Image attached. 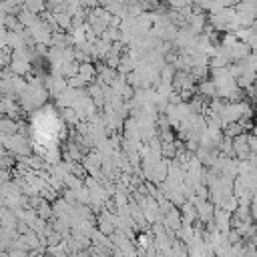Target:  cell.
I'll return each mask as SVG.
<instances>
[{
	"label": "cell",
	"mask_w": 257,
	"mask_h": 257,
	"mask_svg": "<svg viewBox=\"0 0 257 257\" xmlns=\"http://www.w3.org/2000/svg\"><path fill=\"white\" fill-rule=\"evenodd\" d=\"M233 153L241 159V161H245V159H249L253 153H251V149H249V133H241V135H237L235 139H233Z\"/></svg>",
	"instance_id": "1"
},
{
	"label": "cell",
	"mask_w": 257,
	"mask_h": 257,
	"mask_svg": "<svg viewBox=\"0 0 257 257\" xmlns=\"http://www.w3.org/2000/svg\"><path fill=\"white\" fill-rule=\"evenodd\" d=\"M199 90H201L203 96H217V86H215L213 80H203L201 86H199Z\"/></svg>",
	"instance_id": "2"
},
{
	"label": "cell",
	"mask_w": 257,
	"mask_h": 257,
	"mask_svg": "<svg viewBox=\"0 0 257 257\" xmlns=\"http://www.w3.org/2000/svg\"><path fill=\"white\" fill-rule=\"evenodd\" d=\"M24 8L34 12V14H38V12H42L46 8V2L44 0H24Z\"/></svg>",
	"instance_id": "3"
},
{
	"label": "cell",
	"mask_w": 257,
	"mask_h": 257,
	"mask_svg": "<svg viewBox=\"0 0 257 257\" xmlns=\"http://www.w3.org/2000/svg\"><path fill=\"white\" fill-rule=\"evenodd\" d=\"M249 149L251 153H257V137L253 133H249Z\"/></svg>",
	"instance_id": "4"
},
{
	"label": "cell",
	"mask_w": 257,
	"mask_h": 257,
	"mask_svg": "<svg viewBox=\"0 0 257 257\" xmlns=\"http://www.w3.org/2000/svg\"><path fill=\"white\" fill-rule=\"evenodd\" d=\"M251 215H253V219H257V197L251 201Z\"/></svg>",
	"instance_id": "5"
},
{
	"label": "cell",
	"mask_w": 257,
	"mask_h": 257,
	"mask_svg": "<svg viewBox=\"0 0 257 257\" xmlns=\"http://www.w3.org/2000/svg\"><path fill=\"white\" fill-rule=\"evenodd\" d=\"M251 133H253V135H255V137H257V124H255V126H253V131H251Z\"/></svg>",
	"instance_id": "6"
}]
</instances>
